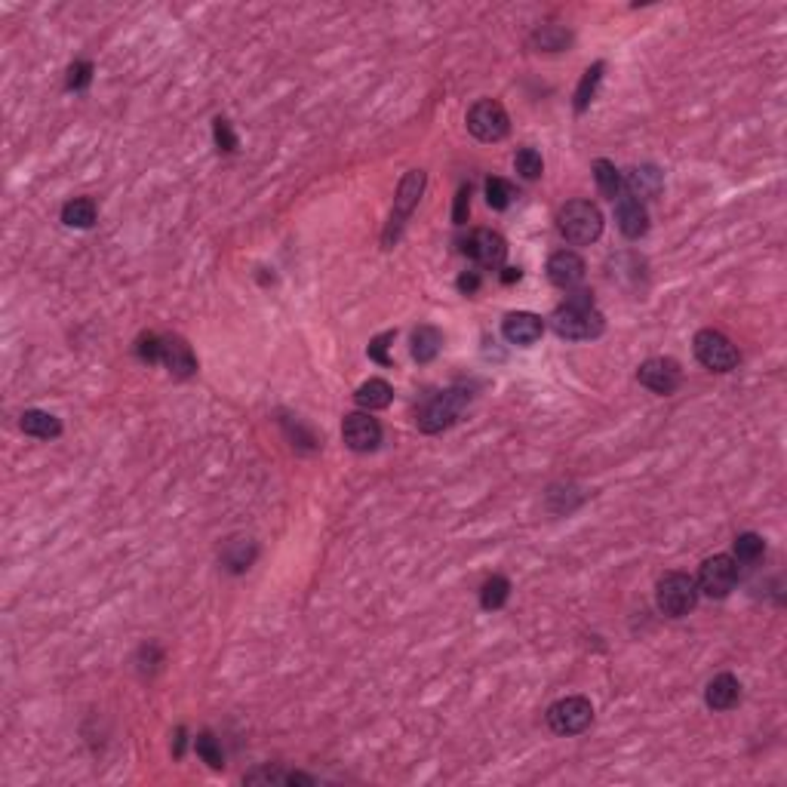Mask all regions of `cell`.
Wrapping results in <instances>:
<instances>
[{"instance_id":"obj_1","label":"cell","mask_w":787,"mask_h":787,"mask_svg":"<svg viewBox=\"0 0 787 787\" xmlns=\"http://www.w3.org/2000/svg\"><path fill=\"white\" fill-rule=\"evenodd\" d=\"M468 403H470V388H465V385H456V388H446V391H440V394H431L425 403H421V409L416 416L419 431L440 434V431H446V428H452L461 419V412L468 409Z\"/></svg>"},{"instance_id":"obj_2","label":"cell","mask_w":787,"mask_h":787,"mask_svg":"<svg viewBox=\"0 0 787 787\" xmlns=\"http://www.w3.org/2000/svg\"><path fill=\"white\" fill-rule=\"evenodd\" d=\"M550 329L566 342H590L606 332V318L597 311V305L563 302L550 314Z\"/></svg>"},{"instance_id":"obj_3","label":"cell","mask_w":787,"mask_h":787,"mask_svg":"<svg viewBox=\"0 0 787 787\" xmlns=\"http://www.w3.org/2000/svg\"><path fill=\"white\" fill-rule=\"evenodd\" d=\"M557 228L566 237V243L588 247V243L600 240V234H603V213L590 200H570V204L560 207Z\"/></svg>"},{"instance_id":"obj_4","label":"cell","mask_w":787,"mask_h":787,"mask_svg":"<svg viewBox=\"0 0 787 787\" xmlns=\"http://www.w3.org/2000/svg\"><path fill=\"white\" fill-rule=\"evenodd\" d=\"M699 603V584L689 572H664L655 584V606L668 619H683Z\"/></svg>"},{"instance_id":"obj_5","label":"cell","mask_w":787,"mask_h":787,"mask_svg":"<svg viewBox=\"0 0 787 787\" xmlns=\"http://www.w3.org/2000/svg\"><path fill=\"white\" fill-rule=\"evenodd\" d=\"M425 169H409L407 176H403L400 188H397V197H394V209H391V222H388L385 228V249H391L397 237H400L403 225L409 222V216L416 213L421 194H425Z\"/></svg>"},{"instance_id":"obj_6","label":"cell","mask_w":787,"mask_h":787,"mask_svg":"<svg viewBox=\"0 0 787 787\" xmlns=\"http://www.w3.org/2000/svg\"><path fill=\"white\" fill-rule=\"evenodd\" d=\"M692 351L699 363L711 372H732L742 363V354L732 345V338L723 336L720 329H701L692 338Z\"/></svg>"},{"instance_id":"obj_7","label":"cell","mask_w":787,"mask_h":787,"mask_svg":"<svg viewBox=\"0 0 787 787\" xmlns=\"http://www.w3.org/2000/svg\"><path fill=\"white\" fill-rule=\"evenodd\" d=\"M590 723H594V704L584 695H566L548 708V726L557 735H581Z\"/></svg>"},{"instance_id":"obj_8","label":"cell","mask_w":787,"mask_h":787,"mask_svg":"<svg viewBox=\"0 0 787 787\" xmlns=\"http://www.w3.org/2000/svg\"><path fill=\"white\" fill-rule=\"evenodd\" d=\"M468 129L480 142H501L510 133V117L505 105L496 99H480L468 111Z\"/></svg>"},{"instance_id":"obj_9","label":"cell","mask_w":787,"mask_h":787,"mask_svg":"<svg viewBox=\"0 0 787 787\" xmlns=\"http://www.w3.org/2000/svg\"><path fill=\"white\" fill-rule=\"evenodd\" d=\"M695 584H699V594L711 600H726L738 584V563L729 554H713L701 563Z\"/></svg>"},{"instance_id":"obj_10","label":"cell","mask_w":787,"mask_h":787,"mask_svg":"<svg viewBox=\"0 0 787 787\" xmlns=\"http://www.w3.org/2000/svg\"><path fill=\"white\" fill-rule=\"evenodd\" d=\"M637 381L646 391H652L659 397H671L683 385V369H680V363L673 360V357H649L646 363H640Z\"/></svg>"},{"instance_id":"obj_11","label":"cell","mask_w":787,"mask_h":787,"mask_svg":"<svg viewBox=\"0 0 787 787\" xmlns=\"http://www.w3.org/2000/svg\"><path fill=\"white\" fill-rule=\"evenodd\" d=\"M461 249H465L468 258H474L477 265L486 267V271H499V267L505 265V258H508V240L501 237L499 231H492V228L470 231Z\"/></svg>"},{"instance_id":"obj_12","label":"cell","mask_w":787,"mask_h":787,"mask_svg":"<svg viewBox=\"0 0 787 787\" xmlns=\"http://www.w3.org/2000/svg\"><path fill=\"white\" fill-rule=\"evenodd\" d=\"M342 440L354 452H376L381 443V425L369 412H351L342 421Z\"/></svg>"},{"instance_id":"obj_13","label":"cell","mask_w":787,"mask_h":787,"mask_svg":"<svg viewBox=\"0 0 787 787\" xmlns=\"http://www.w3.org/2000/svg\"><path fill=\"white\" fill-rule=\"evenodd\" d=\"M615 222H619V231L628 240L646 237V231H649L646 204H643V200H637V197H631L628 191L619 194V200H615Z\"/></svg>"},{"instance_id":"obj_14","label":"cell","mask_w":787,"mask_h":787,"mask_svg":"<svg viewBox=\"0 0 787 787\" xmlns=\"http://www.w3.org/2000/svg\"><path fill=\"white\" fill-rule=\"evenodd\" d=\"M584 271H588V265L572 249H560L548 258V280L560 289H575L584 280Z\"/></svg>"},{"instance_id":"obj_15","label":"cell","mask_w":787,"mask_h":787,"mask_svg":"<svg viewBox=\"0 0 787 787\" xmlns=\"http://www.w3.org/2000/svg\"><path fill=\"white\" fill-rule=\"evenodd\" d=\"M501 336H505L510 345L530 348L545 336V320L532 311H514V314H508L505 323H501Z\"/></svg>"},{"instance_id":"obj_16","label":"cell","mask_w":787,"mask_h":787,"mask_svg":"<svg viewBox=\"0 0 787 787\" xmlns=\"http://www.w3.org/2000/svg\"><path fill=\"white\" fill-rule=\"evenodd\" d=\"M160 363L169 369V376L176 378H191L197 376V357H194L191 345L178 336H164L160 345Z\"/></svg>"},{"instance_id":"obj_17","label":"cell","mask_w":787,"mask_h":787,"mask_svg":"<svg viewBox=\"0 0 787 787\" xmlns=\"http://www.w3.org/2000/svg\"><path fill=\"white\" fill-rule=\"evenodd\" d=\"M738 701H742V683H738L735 673H717V677L711 680L708 689H704V704H708L711 711H732L738 708Z\"/></svg>"},{"instance_id":"obj_18","label":"cell","mask_w":787,"mask_h":787,"mask_svg":"<svg viewBox=\"0 0 787 787\" xmlns=\"http://www.w3.org/2000/svg\"><path fill=\"white\" fill-rule=\"evenodd\" d=\"M624 185H628V194L637 200H649L661 191L664 185V173L659 166L643 164V166H631L628 176H624Z\"/></svg>"},{"instance_id":"obj_19","label":"cell","mask_w":787,"mask_h":787,"mask_svg":"<svg viewBox=\"0 0 787 787\" xmlns=\"http://www.w3.org/2000/svg\"><path fill=\"white\" fill-rule=\"evenodd\" d=\"M256 557H258V548H256L253 539H228L218 560H222V566L228 572L240 575V572H247L249 566L256 563Z\"/></svg>"},{"instance_id":"obj_20","label":"cell","mask_w":787,"mask_h":787,"mask_svg":"<svg viewBox=\"0 0 787 787\" xmlns=\"http://www.w3.org/2000/svg\"><path fill=\"white\" fill-rule=\"evenodd\" d=\"M19 428L28 437H35V440H55L62 434V421L44 409H25L19 419Z\"/></svg>"},{"instance_id":"obj_21","label":"cell","mask_w":787,"mask_h":787,"mask_svg":"<svg viewBox=\"0 0 787 787\" xmlns=\"http://www.w3.org/2000/svg\"><path fill=\"white\" fill-rule=\"evenodd\" d=\"M354 400H357V407H360L363 412L385 409V407H391V400H394V388L388 385L385 378H369V381H363V385L357 388Z\"/></svg>"},{"instance_id":"obj_22","label":"cell","mask_w":787,"mask_h":787,"mask_svg":"<svg viewBox=\"0 0 787 787\" xmlns=\"http://www.w3.org/2000/svg\"><path fill=\"white\" fill-rule=\"evenodd\" d=\"M243 784H318V778L305 775V772H292V769H280V766H262L243 775Z\"/></svg>"},{"instance_id":"obj_23","label":"cell","mask_w":787,"mask_h":787,"mask_svg":"<svg viewBox=\"0 0 787 787\" xmlns=\"http://www.w3.org/2000/svg\"><path fill=\"white\" fill-rule=\"evenodd\" d=\"M443 348V332L431 327V323H421L412 329V357L419 363H431Z\"/></svg>"},{"instance_id":"obj_24","label":"cell","mask_w":787,"mask_h":787,"mask_svg":"<svg viewBox=\"0 0 787 787\" xmlns=\"http://www.w3.org/2000/svg\"><path fill=\"white\" fill-rule=\"evenodd\" d=\"M96 216H99V209H96L93 197H75L62 207V222L68 228H93Z\"/></svg>"},{"instance_id":"obj_25","label":"cell","mask_w":787,"mask_h":787,"mask_svg":"<svg viewBox=\"0 0 787 787\" xmlns=\"http://www.w3.org/2000/svg\"><path fill=\"white\" fill-rule=\"evenodd\" d=\"M572 44V31L563 25H541L532 31V46L539 53H560L570 50Z\"/></svg>"},{"instance_id":"obj_26","label":"cell","mask_w":787,"mask_h":787,"mask_svg":"<svg viewBox=\"0 0 787 787\" xmlns=\"http://www.w3.org/2000/svg\"><path fill=\"white\" fill-rule=\"evenodd\" d=\"M762 554H766V541H762V535H757V532L735 535V541H732V560H735V563L753 566V563H760Z\"/></svg>"},{"instance_id":"obj_27","label":"cell","mask_w":787,"mask_h":787,"mask_svg":"<svg viewBox=\"0 0 787 787\" xmlns=\"http://www.w3.org/2000/svg\"><path fill=\"white\" fill-rule=\"evenodd\" d=\"M603 71H606V62H594L581 75V84H579V89H575V115H584L588 105L594 102L597 86H600V80H603Z\"/></svg>"},{"instance_id":"obj_28","label":"cell","mask_w":787,"mask_h":787,"mask_svg":"<svg viewBox=\"0 0 787 787\" xmlns=\"http://www.w3.org/2000/svg\"><path fill=\"white\" fill-rule=\"evenodd\" d=\"M594 178H597L600 194L615 204V200H619V194H621V173L615 169L612 160H606V157L594 160Z\"/></svg>"},{"instance_id":"obj_29","label":"cell","mask_w":787,"mask_h":787,"mask_svg":"<svg viewBox=\"0 0 787 787\" xmlns=\"http://www.w3.org/2000/svg\"><path fill=\"white\" fill-rule=\"evenodd\" d=\"M508 597H510V581L505 579V575H492V579L483 581V588H480V606H483L486 612L501 610V606L508 603Z\"/></svg>"},{"instance_id":"obj_30","label":"cell","mask_w":787,"mask_h":787,"mask_svg":"<svg viewBox=\"0 0 787 787\" xmlns=\"http://www.w3.org/2000/svg\"><path fill=\"white\" fill-rule=\"evenodd\" d=\"M514 197H517V191L508 178H499V176L486 178V204L492 209H508L514 204Z\"/></svg>"},{"instance_id":"obj_31","label":"cell","mask_w":787,"mask_h":787,"mask_svg":"<svg viewBox=\"0 0 787 787\" xmlns=\"http://www.w3.org/2000/svg\"><path fill=\"white\" fill-rule=\"evenodd\" d=\"M194 751H197V757L204 760L209 769H222V766H225L222 744L216 742L213 732H200L197 738H194Z\"/></svg>"},{"instance_id":"obj_32","label":"cell","mask_w":787,"mask_h":787,"mask_svg":"<svg viewBox=\"0 0 787 787\" xmlns=\"http://www.w3.org/2000/svg\"><path fill=\"white\" fill-rule=\"evenodd\" d=\"M514 169L526 182H535V178H541V173H545V160H541V154L535 148H520L514 154Z\"/></svg>"},{"instance_id":"obj_33","label":"cell","mask_w":787,"mask_h":787,"mask_svg":"<svg viewBox=\"0 0 787 787\" xmlns=\"http://www.w3.org/2000/svg\"><path fill=\"white\" fill-rule=\"evenodd\" d=\"M89 80H93V62L80 59L68 68V77H65V86L71 89V93H80V89L89 86Z\"/></svg>"},{"instance_id":"obj_34","label":"cell","mask_w":787,"mask_h":787,"mask_svg":"<svg viewBox=\"0 0 787 787\" xmlns=\"http://www.w3.org/2000/svg\"><path fill=\"white\" fill-rule=\"evenodd\" d=\"M160 345H164V336H157V332H148V336H142L139 342H136V354H139L142 363L154 367V363H160Z\"/></svg>"},{"instance_id":"obj_35","label":"cell","mask_w":787,"mask_h":787,"mask_svg":"<svg viewBox=\"0 0 787 787\" xmlns=\"http://www.w3.org/2000/svg\"><path fill=\"white\" fill-rule=\"evenodd\" d=\"M213 136H216L218 151H225V154L237 151V136H234V129H231V124H228L225 117H216V120H213Z\"/></svg>"},{"instance_id":"obj_36","label":"cell","mask_w":787,"mask_h":787,"mask_svg":"<svg viewBox=\"0 0 787 787\" xmlns=\"http://www.w3.org/2000/svg\"><path fill=\"white\" fill-rule=\"evenodd\" d=\"M391 342H394V332H381V336L372 338L369 348H367L369 360L381 363V367H391V357H388V348H391Z\"/></svg>"},{"instance_id":"obj_37","label":"cell","mask_w":787,"mask_h":787,"mask_svg":"<svg viewBox=\"0 0 787 787\" xmlns=\"http://www.w3.org/2000/svg\"><path fill=\"white\" fill-rule=\"evenodd\" d=\"M470 216V185H461L459 188V197H456V209H452V222L456 225H465Z\"/></svg>"},{"instance_id":"obj_38","label":"cell","mask_w":787,"mask_h":787,"mask_svg":"<svg viewBox=\"0 0 787 787\" xmlns=\"http://www.w3.org/2000/svg\"><path fill=\"white\" fill-rule=\"evenodd\" d=\"M456 287H459L461 296H474V292L480 289V271H465L456 280Z\"/></svg>"},{"instance_id":"obj_39","label":"cell","mask_w":787,"mask_h":787,"mask_svg":"<svg viewBox=\"0 0 787 787\" xmlns=\"http://www.w3.org/2000/svg\"><path fill=\"white\" fill-rule=\"evenodd\" d=\"M520 277H523L520 267H505V274H501V280H505V283H514V280H520Z\"/></svg>"}]
</instances>
